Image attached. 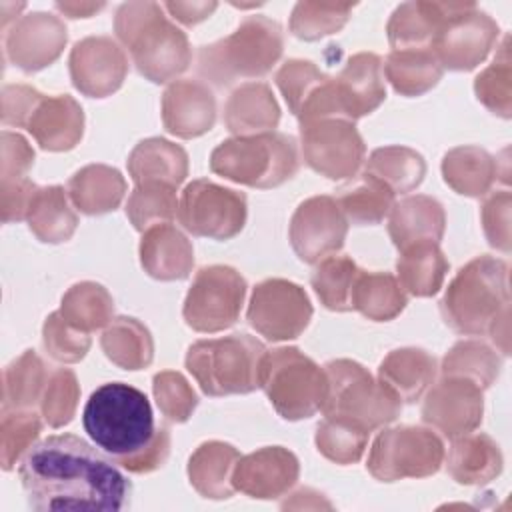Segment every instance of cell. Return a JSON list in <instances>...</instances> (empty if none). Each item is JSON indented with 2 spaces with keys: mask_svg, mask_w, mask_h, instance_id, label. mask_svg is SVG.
<instances>
[{
  "mask_svg": "<svg viewBox=\"0 0 512 512\" xmlns=\"http://www.w3.org/2000/svg\"><path fill=\"white\" fill-rule=\"evenodd\" d=\"M18 476L34 510H122L132 484L74 434H54L34 444L20 460Z\"/></svg>",
  "mask_w": 512,
  "mask_h": 512,
  "instance_id": "cell-1",
  "label": "cell"
},
{
  "mask_svg": "<svg viewBox=\"0 0 512 512\" xmlns=\"http://www.w3.org/2000/svg\"><path fill=\"white\" fill-rule=\"evenodd\" d=\"M82 424L92 442L132 474L158 470L170 454L168 430L154 424L146 394L130 384L98 386L84 406Z\"/></svg>",
  "mask_w": 512,
  "mask_h": 512,
  "instance_id": "cell-2",
  "label": "cell"
},
{
  "mask_svg": "<svg viewBox=\"0 0 512 512\" xmlns=\"http://www.w3.org/2000/svg\"><path fill=\"white\" fill-rule=\"evenodd\" d=\"M114 32L128 48L138 72L154 84L170 82L190 66V42L164 16L158 2L122 4L114 16Z\"/></svg>",
  "mask_w": 512,
  "mask_h": 512,
  "instance_id": "cell-3",
  "label": "cell"
},
{
  "mask_svg": "<svg viewBox=\"0 0 512 512\" xmlns=\"http://www.w3.org/2000/svg\"><path fill=\"white\" fill-rule=\"evenodd\" d=\"M440 312L458 334L484 336L510 314L508 262L482 254L464 264L448 284Z\"/></svg>",
  "mask_w": 512,
  "mask_h": 512,
  "instance_id": "cell-4",
  "label": "cell"
},
{
  "mask_svg": "<svg viewBox=\"0 0 512 512\" xmlns=\"http://www.w3.org/2000/svg\"><path fill=\"white\" fill-rule=\"evenodd\" d=\"M284 50L282 26L266 16H246L238 28L198 50V72L216 88L266 76Z\"/></svg>",
  "mask_w": 512,
  "mask_h": 512,
  "instance_id": "cell-5",
  "label": "cell"
},
{
  "mask_svg": "<svg viewBox=\"0 0 512 512\" xmlns=\"http://www.w3.org/2000/svg\"><path fill=\"white\" fill-rule=\"evenodd\" d=\"M296 140L282 132L234 136L210 154V170L250 188H276L298 172Z\"/></svg>",
  "mask_w": 512,
  "mask_h": 512,
  "instance_id": "cell-6",
  "label": "cell"
},
{
  "mask_svg": "<svg viewBox=\"0 0 512 512\" xmlns=\"http://www.w3.org/2000/svg\"><path fill=\"white\" fill-rule=\"evenodd\" d=\"M266 348L248 334H230L194 342L186 352V370L206 396L250 394L260 388Z\"/></svg>",
  "mask_w": 512,
  "mask_h": 512,
  "instance_id": "cell-7",
  "label": "cell"
},
{
  "mask_svg": "<svg viewBox=\"0 0 512 512\" xmlns=\"http://www.w3.org/2000/svg\"><path fill=\"white\" fill-rule=\"evenodd\" d=\"M260 388L284 420H304L322 410L328 378L310 356L294 346L266 350L260 366Z\"/></svg>",
  "mask_w": 512,
  "mask_h": 512,
  "instance_id": "cell-8",
  "label": "cell"
},
{
  "mask_svg": "<svg viewBox=\"0 0 512 512\" xmlns=\"http://www.w3.org/2000/svg\"><path fill=\"white\" fill-rule=\"evenodd\" d=\"M328 394L324 416H340L356 422L368 432L384 428L402 412V400L358 362L348 358L324 364Z\"/></svg>",
  "mask_w": 512,
  "mask_h": 512,
  "instance_id": "cell-9",
  "label": "cell"
},
{
  "mask_svg": "<svg viewBox=\"0 0 512 512\" xmlns=\"http://www.w3.org/2000/svg\"><path fill=\"white\" fill-rule=\"evenodd\" d=\"M444 456V444L432 428L402 424L374 438L366 468L380 482L426 478L442 468Z\"/></svg>",
  "mask_w": 512,
  "mask_h": 512,
  "instance_id": "cell-10",
  "label": "cell"
},
{
  "mask_svg": "<svg viewBox=\"0 0 512 512\" xmlns=\"http://www.w3.org/2000/svg\"><path fill=\"white\" fill-rule=\"evenodd\" d=\"M244 298L246 280L236 268L224 264L204 266L192 280L182 316L196 332H220L236 324Z\"/></svg>",
  "mask_w": 512,
  "mask_h": 512,
  "instance_id": "cell-11",
  "label": "cell"
},
{
  "mask_svg": "<svg viewBox=\"0 0 512 512\" xmlns=\"http://www.w3.org/2000/svg\"><path fill=\"white\" fill-rule=\"evenodd\" d=\"M246 216V196L208 178L192 180L178 200V220L192 236L230 240L242 232Z\"/></svg>",
  "mask_w": 512,
  "mask_h": 512,
  "instance_id": "cell-12",
  "label": "cell"
},
{
  "mask_svg": "<svg viewBox=\"0 0 512 512\" xmlns=\"http://www.w3.org/2000/svg\"><path fill=\"white\" fill-rule=\"evenodd\" d=\"M304 162L328 180L354 178L366 156L364 140L352 120L320 118L300 124Z\"/></svg>",
  "mask_w": 512,
  "mask_h": 512,
  "instance_id": "cell-13",
  "label": "cell"
},
{
  "mask_svg": "<svg viewBox=\"0 0 512 512\" xmlns=\"http://www.w3.org/2000/svg\"><path fill=\"white\" fill-rule=\"evenodd\" d=\"M246 318L266 340H294L310 324L312 304L300 284L268 278L254 286Z\"/></svg>",
  "mask_w": 512,
  "mask_h": 512,
  "instance_id": "cell-14",
  "label": "cell"
},
{
  "mask_svg": "<svg viewBox=\"0 0 512 512\" xmlns=\"http://www.w3.org/2000/svg\"><path fill=\"white\" fill-rule=\"evenodd\" d=\"M498 34L500 28L496 20L474 2H466L462 10L452 14L440 26L430 50L442 68L468 72L486 60L498 40Z\"/></svg>",
  "mask_w": 512,
  "mask_h": 512,
  "instance_id": "cell-15",
  "label": "cell"
},
{
  "mask_svg": "<svg viewBox=\"0 0 512 512\" xmlns=\"http://www.w3.org/2000/svg\"><path fill=\"white\" fill-rule=\"evenodd\" d=\"M348 220L336 198L328 194L306 198L292 214L288 236L292 250L306 264L336 254L346 240Z\"/></svg>",
  "mask_w": 512,
  "mask_h": 512,
  "instance_id": "cell-16",
  "label": "cell"
},
{
  "mask_svg": "<svg viewBox=\"0 0 512 512\" xmlns=\"http://www.w3.org/2000/svg\"><path fill=\"white\" fill-rule=\"evenodd\" d=\"M482 414L484 390L462 376H442L422 404V420L450 440L474 432Z\"/></svg>",
  "mask_w": 512,
  "mask_h": 512,
  "instance_id": "cell-17",
  "label": "cell"
},
{
  "mask_svg": "<svg viewBox=\"0 0 512 512\" xmlns=\"http://www.w3.org/2000/svg\"><path fill=\"white\" fill-rule=\"evenodd\" d=\"M274 82L300 124L340 118L334 78L324 74L314 62L302 58L286 60L276 72Z\"/></svg>",
  "mask_w": 512,
  "mask_h": 512,
  "instance_id": "cell-18",
  "label": "cell"
},
{
  "mask_svg": "<svg viewBox=\"0 0 512 512\" xmlns=\"http://www.w3.org/2000/svg\"><path fill=\"white\" fill-rule=\"evenodd\" d=\"M68 68L80 94L106 98L122 86L128 74V58L110 36H88L72 46Z\"/></svg>",
  "mask_w": 512,
  "mask_h": 512,
  "instance_id": "cell-19",
  "label": "cell"
},
{
  "mask_svg": "<svg viewBox=\"0 0 512 512\" xmlns=\"http://www.w3.org/2000/svg\"><path fill=\"white\" fill-rule=\"evenodd\" d=\"M66 42L68 32L58 16L32 12L4 30V56L24 72H38L62 54Z\"/></svg>",
  "mask_w": 512,
  "mask_h": 512,
  "instance_id": "cell-20",
  "label": "cell"
},
{
  "mask_svg": "<svg viewBox=\"0 0 512 512\" xmlns=\"http://www.w3.org/2000/svg\"><path fill=\"white\" fill-rule=\"evenodd\" d=\"M298 476L300 464L294 452L284 446H264L238 458L232 486L250 498L274 500L284 496Z\"/></svg>",
  "mask_w": 512,
  "mask_h": 512,
  "instance_id": "cell-21",
  "label": "cell"
},
{
  "mask_svg": "<svg viewBox=\"0 0 512 512\" xmlns=\"http://www.w3.org/2000/svg\"><path fill=\"white\" fill-rule=\"evenodd\" d=\"M216 98L212 90L192 78L174 80L162 94V124L178 138H196L214 128Z\"/></svg>",
  "mask_w": 512,
  "mask_h": 512,
  "instance_id": "cell-22",
  "label": "cell"
},
{
  "mask_svg": "<svg viewBox=\"0 0 512 512\" xmlns=\"http://www.w3.org/2000/svg\"><path fill=\"white\" fill-rule=\"evenodd\" d=\"M340 116L358 120L372 114L386 98L382 58L374 52L352 54L342 72L334 78Z\"/></svg>",
  "mask_w": 512,
  "mask_h": 512,
  "instance_id": "cell-23",
  "label": "cell"
},
{
  "mask_svg": "<svg viewBox=\"0 0 512 512\" xmlns=\"http://www.w3.org/2000/svg\"><path fill=\"white\" fill-rule=\"evenodd\" d=\"M26 130L48 152L72 150L84 134L82 106L68 94L42 96L26 122Z\"/></svg>",
  "mask_w": 512,
  "mask_h": 512,
  "instance_id": "cell-24",
  "label": "cell"
},
{
  "mask_svg": "<svg viewBox=\"0 0 512 512\" xmlns=\"http://www.w3.org/2000/svg\"><path fill=\"white\" fill-rule=\"evenodd\" d=\"M140 264L156 280H184L194 266L192 242L170 222H160L142 232Z\"/></svg>",
  "mask_w": 512,
  "mask_h": 512,
  "instance_id": "cell-25",
  "label": "cell"
},
{
  "mask_svg": "<svg viewBox=\"0 0 512 512\" xmlns=\"http://www.w3.org/2000/svg\"><path fill=\"white\" fill-rule=\"evenodd\" d=\"M466 2H432L414 0L400 4L386 26L388 42L392 50L406 48H430L440 26Z\"/></svg>",
  "mask_w": 512,
  "mask_h": 512,
  "instance_id": "cell-26",
  "label": "cell"
},
{
  "mask_svg": "<svg viewBox=\"0 0 512 512\" xmlns=\"http://www.w3.org/2000/svg\"><path fill=\"white\" fill-rule=\"evenodd\" d=\"M444 230V206L426 194H414L394 202L388 214V234L398 250L416 242L440 244Z\"/></svg>",
  "mask_w": 512,
  "mask_h": 512,
  "instance_id": "cell-27",
  "label": "cell"
},
{
  "mask_svg": "<svg viewBox=\"0 0 512 512\" xmlns=\"http://www.w3.org/2000/svg\"><path fill=\"white\" fill-rule=\"evenodd\" d=\"M280 122V106L264 82L238 86L226 100L224 124L234 136L274 132Z\"/></svg>",
  "mask_w": 512,
  "mask_h": 512,
  "instance_id": "cell-28",
  "label": "cell"
},
{
  "mask_svg": "<svg viewBox=\"0 0 512 512\" xmlns=\"http://www.w3.org/2000/svg\"><path fill=\"white\" fill-rule=\"evenodd\" d=\"M502 466L504 460L500 446L484 432H470L466 436L454 438L446 458L448 474L452 480L464 486L488 484L500 476Z\"/></svg>",
  "mask_w": 512,
  "mask_h": 512,
  "instance_id": "cell-29",
  "label": "cell"
},
{
  "mask_svg": "<svg viewBox=\"0 0 512 512\" xmlns=\"http://www.w3.org/2000/svg\"><path fill=\"white\" fill-rule=\"evenodd\" d=\"M128 174L134 184H166L178 188L188 176V154L166 138H146L128 156Z\"/></svg>",
  "mask_w": 512,
  "mask_h": 512,
  "instance_id": "cell-30",
  "label": "cell"
},
{
  "mask_svg": "<svg viewBox=\"0 0 512 512\" xmlns=\"http://www.w3.org/2000/svg\"><path fill=\"white\" fill-rule=\"evenodd\" d=\"M436 358L414 346L396 348L378 366V380L388 386L402 402H416L436 376Z\"/></svg>",
  "mask_w": 512,
  "mask_h": 512,
  "instance_id": "cell-31",
  "label": "cell"
},
{
  "mask_svg": "<svg viewBox=\"0 0 512 512\" xmlns=\"http://www.w3.org/2000/svg\"><path fill=\"white\" fill-rule=\"evenodd\" d=\"M240 452L222 440L202 442L188 460V480L192 488L210 500H226L234 494L232 472Z\"/></svg>",
  "mask_w": 512,
  "mask_h": 512,
  "instance_id": "cell-32",
  "label": "cell"
},
{
  "mask_svg": "<svg viewBox=\"0 0 512 512\" xmlns=\"http://www.w3.org/2000/svg\"><path fill=\"white\" fill-rule=\"evenodd\" d=\"M66 190L72 204L82 214L100 216L120 206L126 192V180L112 166L88 164L74 172Z\"/></svg>",
  "mask_w": 512,
  "mask_h": 512,
  "instance_id": "cell-33",
  "label": "cell"
},
{
  "mask_svg": "<svg viewBox=\"0 0 512 512\" xmlns=\"http://www.w3.org/2000/svg\"><path fill=\"white\" fill-rule=\"evenodd\" d=\"M442 176L454 192L480 198L498 178V160L480 146H456L442 158Z\"/></svg>",
  "mask_w": 512,
  "mask_h": 512,
  "instance_id": "cell-34",
  "label": "cell"
},
{
  "mask_svg": "<svg viewBox=\"0 0 512 512\" xmlns=\"http://www.w3.org/2000/svg\"><path fill=\"white\" fill-rule=\"evenodd\" d=\"M450 264L436 242H416L400 250L396 260L398 282L404 292L418 298L434 296L446 278Z\"/></svg>",
  "mask_w": 512,
  "mask_h": 512,
  "instance_id": "cell-35",
  "label": "cell"
},
{
  "mask_svg": "<svg viewBox=\"0 0 512 512\" xmlns=\"http://www.w3.org/2000/svg\"><path fill=\"white\" fill-rule=\"evenodd\" d=\"M68 190L62 186H44L36 190L26 222L32 234L46 244H60L72 238L78 226V216L68 202Z\"/></svg>",
  "mask_w": 512,
  "mask_h": 512,
  "instance_id": "cell-36",
  "label": "cell"
},
{
  "mask_svg": "<svg viewBox=\"0 0 512 512\" xmlns=\"http://www.w3.org/2000/svg\"><path fill=\"white\" fill-rule=\"evenodd\" d=\"M382 72L400 96L412 98L432 90L440 82L444 68L430 48H406L392 50L382 64Z\"/></svg>",
  "mask_w": 512,
  "mask_h": 512,
  "instance_id": "cell-37",
  "label": "cell"
},
{
  "mask_svg": "<svg viewBox=\"0 0 512 512\" xmlns=\"http://www.w3.org/2000/svg\"><path fill=\"white\" fill-rule=\"evenodd\" d=\"M100 346L106 358L124 370L148 368L154 358L150 330L132 316L112 318L100 336Z\"/></svg>",
  "mask_w": 512,
  "mask_h": 512,
  "instance_id": "cell-38",
  "label": "cell"
},
{
  "mask_svg": "<svg viewBox=\"0 0 512 512\" xmlns=\"http://www.w3.org/2000/svg\"><path fill=\"white\" fill-rule=\"evenodd\" d=\"M408 304L398 278L390 272L360 270L352 290V310L374 322L394 320Z\"/></svg>",
  "mask_w": 512,
  "mask_h": 512,
  "instance_id": "cell-39",
  "label": "cell"
},
{
  "mask_svg": "<svg viewBox=\"0 0 512 512\" xmlns=\"http://www.w3.org/2000/svg\"><path fill=\"white\" fill-rule=\"evenodd\" d=\"M50 370L34 350H24L2 372V410H32L40 404Z\"/></svg>",
  "mask_w": 512,
  "mask_h": 512,
  "instance_id": "cell-40",
  "label": "cell"
},
{
  "mask_svg": "<svg viewBox=\"0 0 512 512\" xmlns=\"http://www.w3.org/2000/svg\"><path fill=\"white\" fill-rule=\"evenodd\" d=\"M364 174L386 184L394 194L418 188L426 176V162L420 152L408 146H382L370 152Z\"/></svg>",
  "mask_w": 512,
  "mask_h": 512,
  "instance_id": "cell-41",
  "label": "cell"
},
{
  "mask_svg": "<svg viewBox=\"0 0 512 512\" xmlns=\"http://www.w3.org/2000/svg\"><path fill=\"white\" fill-rule=\"evenodd\" d=\"M60 314L70 326L90 334L112 322L114 300L102 284L90 280L78 282L64 292Z\"/></svg>",
  "mask_w": 512,
  "mask_h": 512,
  "instance_id": "cell-42",
  "label": "cell"
},
{
  "mask_svg": "<svg viewBox=\"0 0 512 512\" xmlns=\"http://www.w3.org/2000/svg\"><path fill=\"white\" fill-rule=\"evenodd\" d=\"M336 202L348 224L374 226L390 214L394 206V192L380 180L362 172L354 186L340 190Z\"/></svg>",
  "mask_w": 512,
  "mask_h": 512,
  "instance_id": "cell-43",
  "label": "cell"
},
{
  "mask_svg": "<svg viewBox=\"0 0 512 512\" xmlns=\"http://www.w3.org/2000/svg\"><path fill=\"white\" fill-rule=\"evenodd\" d=\"M360 270L350 256H326L316 262L310 284L320 304L334 312L352 310V290Z\"/></svg>",
  "mask_w": 512,
  "mask_h": 512,
  "instance_id": "cell-44",
  "label": "cell"
},
{
  "mask_svg": "<svg viewBox=\"0 0 512 512\" xmlns=\"http://www.w3.org/2000/svg\"><path fill=\"white\" fill-rule=\"evenodd\" d=\"M500 356L480 340H460L442 358V376H462L486 390L500 374Z\"/></svg>",
  "mask_w": 512,
  "mask_h": 512,
  "instance_id": "cell-45",
  "label": "cell"
},
{
  "mask_svg": "<svg viewBox=\"0 0 512 512\" xmlns=\"http://www.w3.org/2000/svg\"><path fill=\"white\" fill-rule=\"evenodd\" d=\"M370 432L352 420L340 416H324L316 426L318 452L336 464H354L362 458Z\"/></svg>",
  "mask_w": 512,
  "mask_h": 512,
  "instance_id": "cell-46",
  "label": "cell"
},
{
  "mask_svg": "<svg viewBox=\"0 0 512 512\" xmlns=\"http://www.w3.org/2000/svg\"><path fill=\"white\" fill-rule=\"evenodd\" d=\"M476 98L496 116H512V60H510V36L506 34L498 52L474 80Z\"/></svg>",
  "mask_w": 512,
  "mask_h": 512,
  "instance_id": "cell-47",
  "label": "cell"
},
{
  "mask_svg": "<svg viewBox=\"0 0 512 512\" xmlns=\"http://www.w3.org/2000/svg\"><path fill=\"white\" fill-rule=\"evenodd\" d=\"M356 4L350 2H312L302 0L294 6L290 16V32L306 42L320 40L328 34L338 32L350 18L352 8Z\"/></svg>",
  "mask_w": 512,
  "mask_h": 512,
  "instance_id": "cell-48",
  "label": "cell"
},
{
  "mask_svg": "<svg viewBox=\"0 0 512 512\" xmlns=\"http://www.w3.org/2000/svg\"><path fill=\"white\" fill-rule=\"evenodd\" d=\"M178 214V200L176 188L156 182L136 184L128 202H126V216L130 218L132 226L140 232L148 230L154 224L170 222Z\"/></svg>",
  "mask_w": 512,
  "mask_h": 512,
  "instance_id": "cell-49",
  "label": "cell"
},
{
  "mask_svg": "<svg viewBox=\"0 0 512 512\" xmlns=\"http://www.w3.org/2000/svg\"><path fill=\"white\" fill-rule=\"evenodd\" d=\"M42 422L34 410H2L0 422V464L8 472L34 446Z\"/></svg>",
  "mask_w": 512,
  "mask_h": 512,
  "instance_id": "cell-50",
  "label": "cell"
},
{
  "mask_svg": "<svg viewBox=\"0 0 512 512\" xmlns=\"http://www.w3.org/2000/svg\"><path fill=\"white\" fill-rule=\"evenodd\" d=\"M80 400V384L76 374L70 368L50 370L42 400L40 412L48 426L62 428L66 426L78 408Z\"/></svg>",
  "mask_w": 512,
  "mask_h": 512,
  "instance_id": "cell-51",
  "label": "cell"
},
{
  "mask_svg": "<svg viewBox=\"0 0 512 512\" xmlns=\"http://www.w3.org/2000/svg\"><path fill=\"white\" fill-rule=\"evenodd\" d=\"M154 400L170 422H186L198 406V396L188 380L176 370H162L152 380Z\"/></svg>",
  "mask_w": 512,
  "mask_h": 512,
  "instance_id": "cell-52",
  "label": "cell"
},
{
  "mask_svg": "<svg viewBox=\"0 0 512 512\" xmlns=\"http://www.w3.org/2000/svg\"><path fill=\"white\" fill-rule=\"evenodd\" d=\"M42 344L54 360L64 362V364H74L86 356L92 340H90L88 332H82V330L70 326L58 310V312H52L44 320Z\"/></svg>",
  "mask_w": 512,
  "mask_h": 512,
  "instance_id": "cell-53",
  "label": "cell"
},
{
  "mask_svg": "<svg viewBox=\"0 0 512 512\" xmlns=\"http://www.w3.org/2000/svg\"><path fill=\"white\" fill-rule=\"evenodd\" d=\"M510 208L512 194L508 190L490 192L480 208V220L486 240L492 248L500 252H510Z\"/></svg>",
  "mask_w": 512,
  "mask_h": 512,
  "instance_id": "cell-54",
  "label": "cell"
},
{
  "mask_svg": "<svg viewBox=\"0 0 512 512\" xmlns=\"http://www.w3.org/2000/svg\"><path fill=\"white\" fill-rule=\"evenodd\" d=\"M0 148H2V158H0L2 180L26 178L28 170L34 164V150L28 144V140L18 132L2 130Z\"/></svg>",
  "mask_w": 512,
  "mask_h": 512,
  "instance_id": "cell-55",
  "label": "cell"
},
{
  "mask_svg": "<svg viewBox=\"0 0 512 512\" xmlns=\"http://www.w3.org/2000/svg\"><path fill=\"white\" fill-rule=\"evenodd\" d=\"M42 96V92L28 84H6L2 88V122L6 126L26 128V122Z\"/></svg>",
  "mask_w": 512,
  "mask_h": 512,
  "instance_id": "cell-56",
  "label": "cell"
},
{
  "mask_svg": "<svg viewBox=\"0 0 512 512\" xmlns=\"http://www.w3.org/2000/svg\"><path fill=\"white\" fill-rule=\"evenodd\" d=\"M38 186L28 178H16V180H2L0 186V212L2 222H20L26 220L28 206L36 194Z\"/></svg>",
  "mask_w": 512,
  "mask_h": 512,
  "instance_id": "cell-57",
  "label": "cell"
},
{
  "mask_svg": "<svg viewBox=\"0 0 512 512\" xmlns=\"http://www.w3.org/2000/svg\"><path fill=\"white\" fill-rule=\"evenodd\" d=\"M162 8L170 12L172 18L186 26H194L202 20H206L216 8V2H164Z\"/></svg>",
  "mask_w": 512,
  "mask_h": 512,
  "instance_id": "cell-58",
  "label": "cell"
},
{
  "mask_svg": "<svg viewBox=\"0 0 512 512\" xmlns=\"http://www.w3.org/2000/svg\"><path fill=\"white\" fill-rule=\"evenodd\" d=\"M54 6L68 18H90L104 8L102 2H56Z\"/></svg>",
  "mask_w": 512,
  "mask_h": 512,
  "instance_id": "cell-59",
  "label": "cell"
}]
</instances>
